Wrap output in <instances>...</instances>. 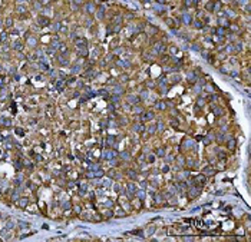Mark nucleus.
<instances>
[{
	"label": "nucleus",
	"instance_id": "f257e3e1",
	"mask_svg": "<svg viewBox=\"0 0 251 242\" xmlns=\"http://www.w3.org/2000/svg\"><path fill=\"white\" fill-rule=\"evenodd\" d=\"M29 203H30L29 196H20V198L15 202V205H16L19 209H26V208L29 206Z\"/></svg>",
	"mask_w": 251,
	"mask_h": 242
},
{
	"label": "nucleus",
	"instance_id": "f03ea898",
	"mask_svg": "<svg viewBox=\"0 0 251 242\" xmlns=\"http://www.w3.org/2000/svg\"><path fill=\"white\" fill-rule=\"evenodd\" d=\"M0 125H2L5 129H9V128L13 126V120L9 116H0Z\"/></svg>",
	"mask_w": 251,
	"mask_h": 242
},
{
	"label": "nucleus",
	"instance_id": "7ed1b4c3",
	"mask_svg": "<svg viewBox=\"0 0 251 242\" xmlns=\"http://www.w3.org/2000/svg\"><path fill=\"white\" fill-rule=\"evenodd\" d=\"M205 182H207V176H205L204 173H198V175L194 178V185H199V186H202Z\"/></svg>",
	"mask_w": 251,
	"mask_h": 242
},
{
	"label": "nucleus",
	"instance_id": "20e7f679",
	"mask_svg": "<svg viewBox=\"0 0 251 242\" xmlns=\"http://www.w3.org/2000/svg\"><path fill=\"white\" fill-rule=\"evenodd\" d=\"M225 146H227V149H228L230 152H234L235 148H237V141H235L234 138H230L228 141H225Z\"/></svg>",
	"mask_w": 251,
	"mask_h": 242
},
{
	"label": "nucleus",
	"instance_id": "39448f33",
	"mask_svg": "<svg viewBox=\"0 0 251 242\" xmlns=\"http://www.w3.org/2000/svg\"><path fill=\"white\" fill-rule=\"evenodd\" d=\"M127 176H128L131 181H134V182H137V181L139 179V173H138L137 171H134V169H128V171H127Z\"/></svg>",
	"mask_w": 251,
	"mask_h": 242
},
{
	"label": "nucleus",
	"instance_id": "423d86ee",
	"mask_svg": "<svg viewBox=\"0 0 251 242\" xmlns=\"http://www.w3.org/2000/svg\"><path fill=\"white\" fill-rule=\"evenodd\" d=\"M106 178H109V179H120V178H122V175H119V172H118L116 169H113V168H112V169L108 172Z\"/></svg>",
	"mask_w": 251,
	"mask_h": 242
},
{
	"label": "nucleus",
	"instance_id": "0eeeda50",
	"mask_svg": "<svg viewBox=\"0 0 251 242\" xmlns=\"http://www.w3.org/2000/svg\"><path fill=\"white\" fill-rule=\"evenodd\" d=\"M215 168H212L211 165H208V166H205L204 169H202V173L205 175V176H212V175H215Z\"/></svg>",
	"mask_w": 251,
	"mask_h": 242
},
{
	"label": "nucleus",
	"instance_id": "6e6552de",
	"mask_svg": "<svg viewBox=\"0 0 251 242\" xmlns=\"http://www.w3.org/2000/svg\"><path fill=\"white\" fill-rule=\"evenodd\" d=\"M142 117H141V122H147V120H152L154 119V112H142L141 113Z\"/></svg>",
	"mask_w": 251,
	"mask_h": 242
},
{
	"label": "nucleus",
	"instance_id": "1a4fd4ad",
	"mask_svg": "<svg viewBox=\"0 0 251 242\" xmlns=\"http://www.w3.org/2000/svg\"><path fill=\"white\" fill-rule=\"evenodd\" d=\"M37 25L40 26V27H45V26H49V19L46 17V16H39L37 17Z\"/></svg>",
	"mask_w": 251,
	"mask_h": 242
},
{
	"label": "nucleus",
	"instance_id": "9d476101",
	"mask_svg": "<svg viewBox=\"0 0 251 242\" xmlns=\"http://www.w3.org/2000/svg\"><path fill=\"white\" fill-rule=\"evenodd\" d=\"M137 189H138V186L135 185V182H134V181H131V182H128V183H127V191H128V192H129L132 196H134V193H135V191H137Z\"/></svg>",
	"mask_w": 251,
	"mask_h": 242
},
{
	"label": "nucleus",
	"instance_id": "9b49d317",
	"mask_svg": "<svg viewBox=\"0 0 251 242\" xmlns=\"http://www.w3.org/2000/svg\"><path fill=\"white\" fill-rule=\"evenodd\" d=\"M132 131H134L135 133H142V132L145 131V128H144L142 122H139V123H134V125H132Z\"/></svg>",
	"mask_w": 251,
	"mask_h": 242
},
{
	"label": "nucleus",
	"instance_id": "f8f14e48",
	"mask_svg": "<svg viewBox=\"0 0 251 242\" xmlns=\"http://www.w3.org/2000/svg\"><path fill=\"white\" fill-rule=\"evenodd\" d=\"M118 156H119L122 161H129V159H131V153H129V151H122V152L118 153Z\"/></svg>",
	"mask_w": 251,
	"mask_h": 242
},
{
	"label": "nucleus",
	"instance_id": "ddd939ff",
	"mask_svg": "<svg viewBox=\"0 0 251 242\" xmlns=\"http://www.w3.org/2000/svg\"><path fill=\"white\" fill-rule=\"evenodd\" d=\"M134 196H135L137 199H139V201H144V199H145V191H144V189H137L135 193H134Z\"/></svg>",
	"mask_w": 251,
	"mask_h": 242
},
{
	"label": "nucleus",
	"instance_id": "4468645a",
	"mask_svg": "<svg viewBox=\"0 0 251 242\" xmlns=\"http://www.w3.org/2000/svg\"><path fill=\"white\" fill-rule=\"evenodd\" d=\"M113 215H115V216H125V215H127V212L123 211L122 206H116V208L113 209Z\"/></svg>",
	"mask_w": 251,
	"mask_h": 242
},
{
	"label": "nucleus",
	"instance_id": "2eb2a0df",
	"mask_svg": "<svg viewBox=\"0 0 251 242\" xmlns=\"http://www.w3.org/2000/svg\"><path fill=\"white\" fill-rule=\"evenodd\" d=\"M152 198L155 199V202H157V203H164V202H165V199H167L164 193H157V195H155V196H152Z\"/></svg>",
	"mask_w": 251,
	"mask_h": 242
},
{
	"label": "nucleus",
	"instance_id": "dca6fc26",
	"mask_svg": "<svg viewBox=\"0 0 251 242\" xmlns=\"http://www.w3.org/2000/svg\"><path fill=\"white\" fill-rule=\"evenodd\" d=\"M16 225H17V222H15L12 218H9V219H7V223H6V229H7V231H12V229L16 228Z\"/></svg>",
	"mask_w": 251,
	"mask_h": 242
},
{
	"label": "nucleus",
	"instance_id": "f3484780",
	"mask_svg": "<svg viewBox=\"0 0 251 242\" xmlns=\"http://www.w3.org/2000/svg\"><path fill=\"white\" fill-rule=\"evenodd\" d=\"M13 47L12 49H15V50H17V52H20L22 49H23V43H22V40H16V42H13V45H12Z\"/></svg>",
	"mask_w": 251,
	"mask_h": 242
},
{
	"label": "nucleus",
	"instance_id": "a211bd4d",
	"mask_svg": "<svg viewBox=\"0 0 251 242\" xmlns=\"http://www.w3.org/2000/svg\"><path fill=\"white\" fill-rule=\"evenodd\" d=\"M154 153H155V156H157V158H165V155H167L164 148H157Z\"/></svg>",
	"mask_w": 251,
	"mask_h": 242
},
{
	"label": "nucleus",
	"instance_id": "6ab92c4d",
	"mask_svg": "<svg viewBox=\"0 0 251 242\" xmlns=\"http://www.w3.org/2000/svg\"><path fill=\"white\" fill-rule=\"evenodd\" d=\"M88 192V183H79V196H83Z\"/></svg>",
	"mask_w": 251,
	"mask_h": 242
},
{
	"label": "nucleus",
	"instance_id": "aec40b11",
	"mask_svg": "<svg viewBox=\"0 0 251 242\" xmlns=\"http://www.w3.org/2000/svg\"><path fill=\"white\" fill-rule=\"evenodd\" d=\"M211 107H212V110H214V113H215V115H217L218 117H221V116L224 115V110H222V109H221L220 106L217 107V105H212Z\"/></svg>",
	"mask_w": 251,
	"mask_h": 242
},
{
	"label": "nucleus",
	"instance_id": "412c9836",
	"mask_svg": "<svg viewBox=\"0 0 251 242\" xmlns=\"http://www.w3.org/2000/svg\"><path fill=\"white\" fill-rule=\"evenodd\" d=\"M155 161H157V156H155V153H148L147 155V163L149 165H152V163H155Z\"/></svg>",
	"mask_w": 251,
	"mask_h": 242
},
{
	"label": "nucleus",
	"instance_id": "4be33fe9",
	"mask_svg": "<svg viewBox=\"0 0 251 242\" xmlns=\"http://www.w3.org/2000/svg\"><path fill=\"white\" fill-rule=\"evenodd\" d=\"M188 178H189V171H182V172H179V176H178L179 181H187Z\"/></svg>",
	"mask_w": 251,
	"mask_h": 242
},
{
	"label": "nucleus",
	"instance_id": "5701e85b",
	"mask_svg": "<svg viewBox=\"0 0 251 242\" xmlns=\"http://www.w3.org/2000/svg\"><path fill=\"white\" fill-rule=\"evenodd\" d=\"M32 158H33V161H35L36 163H42V162H43V156H42L40 153H32Z\"/></svg>",
	"mask_w": 251,
	"mask_h": 242
},
{
	"label": "nucleus",
	"instance_id": "b1692460",
	"mask_svg": "<svg viewBox=\"0 0 251 242\" xmlns=\"http://www.w3.org/2000/svg\"><path fill=\"white\" fill-rule=\"evenodd\" d=\"M145 131H147L149 135H155V133H157V128H155V125H149V126H147Z\"/></svg>",
	"mask_w": 251,
	"mask_h": 242
},
{
	"label": "nucleus",
	"instance_id": "393cba45",
	"mask_svg": "<svg viewBox=\"0 0 251 242\" xmlns=\"http://www.w3.org/2000/svg\"><path fill=\"white\" fill-rule=\"evenodd\" d=\"M72 206H73V205H72V202H70V201H66V202H63V203H62V209H63V211H70V209H72Z\"/></svg>",
	"mask_w": 251,
	"mask_h": 242
},
{
	"label": "nucleus",
	"instance_id": "a878e982",
	"mask_svg": "<svg viewBox=\"0 0 251 242\" xmlns=\"http://www.w3.org/2000/svg\"><path fill=\"white\" fill-rule=\"evenodd\" d=\"M10 27H13V19H12V17H7V19L5 20V29H10Z\"/></svg>",
	"mask_w": 251,
	"mask_h": 242
},
{
	"label": "nucleus",
	"instance_id": "bb28decb",
	"mask_svg": "<svg viewBox=\"0 0 251 242\" xmlns=\"http://www.w3.org/2000/svg\"><path fill=\"white\" fill-rule=\"evenodd\" d=\"M127 100L129 102V105H134V103H138V102H139V97H138V96H128Z\"/></svg>",
	"mask_w": 251,
	"mask_h": 242
},
{
	"label": "nucleus",
	"instance_id": "cd10ccee",
	"mask_svg": "<svg viewBox=\"0 0 251 242\" xmlns=\"http://www.w3.org/2000/svg\"><path fill=\"white\" fill-rule=\"evenodd\" d=\"M30 225L27 223V222H23V221H17V228L19 229H27Z\"/></svg>",
	"mask_w": 251,
	"mask_h": 242
},
{
	"label": "nucleus",
	"instance_id": "c85d7f7f",
	"mask_svg": "<svg viewBox=\"0 0 251 242\" xmlns=\"http://www.w3.org/2000/svg\"><path fill=\"white\" fill-rule=\"evenodd\" d=\"M155 128H157V132H164L165 131V123L164 122H158Z\"/></svg>",
	"mask_w": 251,
	"mask_h": 242
},
{
	"label": "nucleus",
	"instance_id": "c756f323",
	"mask_svg": "<svg viewBox=\"0 0 251 242\" xmlns=\"http://www.w3.org/2000/svg\"><path fill=\"white\" fill-rule=\"evenodd\" d=\"M158 110H165L167 109V105H165V102H157V106H155Z\"/></svg>",
	"mask_w": 251,
	"mask_h": 242
},
{
	"label": "nucleus",
	"instance_id": "7c9ffc66",
	"mask_svg": "<svg viewBox=\"0 0 251 242\" xmlns=\"http://www.w3.org/2000/svg\"><path fill=\"white\" fill-rule=\"evenodd\" d=\"M177 161H178V165H179V166H181V168H182V166H185V165H187V162H185V158H182V156H181V155H179V156H178V158H177Z\"/></svg>",
	"mask_w": 251,
	"mask_h": 242
},
{
	"label": "nucleus",
	"instance_id": "2f4dec72",
	"mask_svg": "<svg viewBox=\"0 0 251 242\" xmlns=\"http://www.w3.org/2000/svg\"><path fill=\"white\" fill-rule=\"evenodd\" d=\"M169 126H174V128H178V126H179V122L177 120V117H174V119L169 120Z\"/></svg>",
	"mask_w": 251,
	"mask_h": 242
},
{
	"label": "nucleus",
	"instance_id": "473e14b6",
	"mask_svg": "<svg viewBox=\"0 0 251 242\" xmlns=\"http://www.w3.org/2000/svg\"><path fill=\"white\" fill-rule=\"evenodd\" d=\"M52 27H53V30H55V32H59V30H60V27H62V23H60V22H55Z\"/></svg>",
	"mask_w": 251,
	"mask_h": 242
},
{
	"label": "nucleus",
	"instance_id": "72a5a7b5",
	"mask_svg": "<svg viewBox=\"0 0 251 242\" xmlns=\"http://www.w3.org/2000/svg\"><path fill=\"white\" fill-rule=\"evenodd\" d=\"M93 175H95V178H102V176L105 175V172H103L102 169H98V171L93 172Z\"/></svg>",
	"mask_w": 251,
	"mask_h": 242
},
{
	"label": "nucleus",
	"instance_id": "f704fd0d",
	"mask_svg": "<svg viewBox=\"0 0 251 242\" xmlns=\"http://www.w3.org/2000/svg\"><path fill=\"white\" fill-rule=\"evenodd\" d=\"M113 191H115L116 193H120V191H122V186H120L119 183H115V185H113Z\"/></svg>",
	"mask_w": 251,
	"mask_h": 242
},
{
	"label": "nucleus",
	"instance_id": "c9c22d12",
	"mask_svg": "<svg viewBox=\"0 0 251 242\" xmlns=\"http://www.w3.org/2000/svg\"><path fill=\"white\" fill-rule=\"evenodd\" d=\"M110 99H112L115 103H119V102H120V96H119V95H116V96H115V95H112V96H110Z\"/></svg>",
	"mask_w": 251,
	"mask_h": 242
},
{
	"label": "nucleus",
	"instance_id": "e433bc0d",
	"mask_svg": "<svg viewBox=\"0 0 251 242\" xmlns=\"http://www.w3.org/2000/svg\"><path fill=\"white\" fill-rule=\"evenodd\" d=\"M15 132H16L17 135H20V136L25 135V129H20V128H15Z\"/></svg>",
	"mask_w": 251,
	"mask_h": 242
},
{
	"label": "nucleus",
	"instance_id": "4c0bfd02",
	"mask_svg": "<svg viewBox=\"0 0 251 242\" xmlns=\"http://www.w3.org/2000/svg\"><path fill=\"white\" fill-rule=\"evenodd\" d=\"M112 216H113V211H106V212H105V218L109 219V218H112Z\"/></svg>",
	"mask_w": 251,
	"mask_h": 242
},
{
	"label": "nucleus",
	"instance_id": "58836bf2",
	"mask_svg": "<svg viewBox=\"0 0 251 242\" xmlns=\"http://www.w3.org/2000/svg\"><path fill=\"white\" fill-rule=\"evenodd\" d=\"M132 233H134V235H139V236H144V232H142V229H135Z\"/></svg>",
	"mask_w": 251,
	"mask_h": 242
},
{
	"label": "nucleus",
	"instance_id": "ea45409f",
	"mask_svg": "<svg viewBox=\"0 0 251 242\" xmlns=\"http://www.w3.org/2000/svg\"><path fill=\"white\" fill-rule=\"evenodd\" d=\"M95 199H96V198H95V192H89V201L93 202Z\"/></svg>",
	"mask_w": 251,
	"mask_h": 242
},
{
	"label": "nucleus",
	"instance_id": "a19ab883",
	"mask_svg": "<svg viewBox=\"0 0 251 242\" xmlns=\"http://www.w3.org/2000/svg\"><path fill=\"white\" fill-rule=\"evenodd\" d=\"M204 103H205V100L199 97V99H198V106H199V107H202V106H204Z\"/></svg>",
	"mask_w": 251,
	"mask_h": 242
},
{
	"label": "nucleus",
	"instance_id": "79ce46f5",
	"mask_svg": "<svg viewBox=\"0 0 251 242\" xmlns=\"http://www.w3.org/2000/svg\"><path fill=\"white\" fill-rule=\"evenodd\" d=\"M161 172H164V173H168V172H169V166H162Z\"/></svg>",
	"mask_w": 251,
	"mask_h": 242
},
{
	"label": "nucleus",
	"instance_id": "37998d69",
	"mask_svg": "<svg viewBox=\"0 0 251 242\" xmlns=\"http://www.w3.org/2000/svg\"><path fill=\"white\" fill-rule=\"evenodd\" d=\"M155 232V226H151V228H148V235H152Z\"/></svg>",
	"mask_w": 251,
	"mask_h": 242
},
{
	"label": "nucleus",
	"instance_id": "c03bdc74",
	"mask_svg": "<svg viewBox=\"0 0 251 242\" xmlns=\"http://www.w3.org/2000/svg\"><path fill=\"white\" fill-rule=\"evenodd\" d=\"M37 2H39L42 6H45V5H49V0H37Z\"/></svg>",
	"mask_w": 251,
	"mask_h": 242
},
{
	"label": "nucleus",
	"instance_id": "a18cd8bd",
	"mask_svg": "<svg viewBox=\"0 0 251 242\" xmlns=\"http://www.w3.org/2000/svg\"><path fill=\"white\" fill-rule=\"evenodd\" d=\"M3 27H5V22H3L2 19H0V30H2Z\"/></svg>",
	"mask_w": 251,
	"mask_h": 242
},
{
	"label": "nucleus",
	"instance_id": "49530a36",
	"mask_svg": "<svg viewBox=\"0 0 251 242\" xmlns=\"http://www.w3.org/2000/svg\"><path fill=\"white\" fill-rule=\"evenodd\" d=\"M16 2H17V5H23L25 2H27V0H16Z\"/></svg>",
	"mask_w": 251,
	"mask_h": 242
},
{
	"label": "nucleus",
	"instance_id": "de8ad7c7",
	"mask_svg": "<svg viewBox=\"0 0 251 242\" xmlns=\"http://www.w3.org/2000/svg\"><path fill=\"white\" fill-rule=\"evenodd\" d=\"M75 3H76V5H82L83 0H75Z\"/></svg>",
	"mask_w": 251,
	"mask_h": 242
},
{
	"label": "nucleus",
	"instance_id": "09e8293b",
	"mask_svg": "<svg viewBox=\"0 0 251 242\" xmlns=\"http://www.w3.org/2000/svg\"><path fill=\"white\" fill-rule=\"evenodd\" d=\"M0 218H2V213H0Z\"/></svg>",
	"mask_w": 251,
	"mask_h": 242
}]
</instances>
